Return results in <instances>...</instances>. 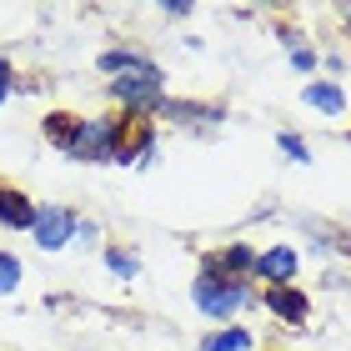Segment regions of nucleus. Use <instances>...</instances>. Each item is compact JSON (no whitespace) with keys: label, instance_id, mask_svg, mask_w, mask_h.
I'll return each mask as SVG.
<instances>
[{"label":"nucleus","instance_id":"nucleus-5","mask_svg":"<svg viewBox=\"0 0 351 351\" xmlns=\"http://www.w3.org/2000/svg\"><path fill=\"white\" fill-rule=\"evenodd\" d=\"M226 116L231 110L221 101H191V95H166V106H161V121L186 125L191 136H216L226 125Z\"/></svg>","mask_w":351,"mask_h":351},{"label":"nucleus","instance_id":"nucleus-3","mask_svg":"<svg viewBox=\"0 0 351 351\" xmlns=\"http://www.w3.org/2000/svg\"><path fill=\"white\" fill-rule=\"evenodd\" d=\"M121 131H125V110L116 116H81V131H75L66 161L75 166H110V156L121 146Z\"/></svg>","mask_w":351,"mask_h":351},{"label":"nucleus","instance_id":"nucleus-21","mask_svg":"<svg viewBox=\"0 0 351 351\" xmlns=\"http://www.w3.org/2000/svg\"><path fill=\"white\" fill-rule=\"evenodd\" d=\"M322 71H331V81H337V75L346 71V56H341V51H326V56H322Z\"/></svg>","mask_w":351,"mask_h":351},{"label":"nucleus","instance_id":"nucleus-20","mask_svg":"<svg viewBox=\"0 0 351 351\" xmlns=\"http://www.w3.org/2000/svg\"><path fill=\"white\" fill-rule=\"evenodd\" d=\"M161 15H166V21H191V15H196V5H191V0H166Z\"/></svg>","mask_w":351,"mask_h":351},{"label":"nucleus","instance_id":"nucleus-17","mask_svg":"<svg viewBox=\"0 0 351 351\" xmlns=\"http://www.w3.org/2000/svg\"><path fill=\"white\" fill-rule=\"evenodd\" d=\"M276 151H281L291 166H311V141L296 136V131H276Z\"/></svg>","mask_w":351,"mask_h":351},{"label":"nucleus","instance_id":"nucleus-15","mask_svg":"<svg viewBox=\"0 0 351 351\" xmlns=\"http://www.w3.org/2000/svg\"><path fill=\"white\" fill-rule=\"evenodd\" d=\"M101 266H106V276H116V281H136L141 276V251L125 246V241H106L101 246Z\"/></svg>","mask_w":351,"mask_h":351},{"label":"nucleus","instance_id":"nucleus-10","mask_svg":"<svg viewBox=\"0 0 351 351\" xmlns=\"http://www.w3.org/2000/svg\"><path fill=\"white\" fill-rule=\"evenodd\" d=\"M301 101H306L316 116H326V121H341V116H346V86L331 81V75L306 81V86H301Z\"/></svg>","mask_w":351,"mask_h":351},{"label":"nucleus","instance_id":"nucleus-7","mask_svg":"<svg viewBox=\"0 0 351 351\" xmlns=\"http://www.w3.org/2000/svg\"><path fill=\"white\" fill-rule=\"evenodd\" d=\"M296 276H301V251L291 241H271L256 251V271H251L256 286H296Z\"/></svg>","mask_w":351,"mask_h":351},{"label":"nucleus","instance_id":"nucleus-4","mask_svg":"<svg viewBox=\"0 0 351 351\" xmlns=\"http://www.w3.org/2000/svg\"><path fill=\"white\" fill-rule=\"evenodd\" d=\"M75 226H81V211L66 201H36V226H30V246L56 256V251L75 246Z\"/></svg>","mask_w":351,"mask_h":351},{"label":"nucleus","instance_id":"nucleus-22","mask_svg":"<svg viewBox=\"0 0 351 351\" xmlns=\"http://www.w3.org/2000/svg\"><path fill=\"white\" fill-rule=\"evenodd\" d=\"M276 40L286 45V51H291V45H301V40H306V36H301V30H296V25H276Z\"/></svg>","mask_w":351,"mask_h":351},{"label":"nucleus","instance_id":"nucleus-12","mask_svg":"<svg viewBox=\"0 0 351 351\" xmlns=\"http://www.w3.org/2000/svg\"><path fill=\"white\" fill-rule=\"evenodd\" d=\"M156 60L141 51V45H110V51L95 56V71L106 75V81H116V75H136V71H151Z\"/></svg>","mask_w":351,"mask_h":351},{"label":"nucleus","instance_id":"nucleus-14","mask_svg":"<svg viewBox=\"0 0 351 351\" xmlns=\"http://www.w3.org/2000/svg\"><path fill=\"white\" fill-rule=\"evenodd\" d=\"M196 351H256V331L231 322V326H211L206 337L196 341Z\"/></svg>","mask_w":351,"mask_h":351},{"label":"nucleus","instance_id":"nucleus-19","mask_svg":"<svg viewBox=\"0 0 351 351\" xmlns=\"http://www.w3.org/2000/svg\"><path fill=\"white\" fill-rule=\"evenodd\" d=\"M75 246L95 251V246H101V226H95V221H86V216H81V226H75Z\"/></svg>","mask_w":351,"mask_h":351},{"label":"nucleus","instance_id":"nucleus-8","mask_svg":"<svg viewBox=\"0 0 351 351\" xmlns=\"http://www.w3.org/2000/svg\"><path fill=\"white\" fill-rule=\"evenodd\" d=\"M110 166H136V171L156 166V121L125 116V131H121V146L110 156Z\"/></svg>","mask_w":351,"mask_h":351},{"label":"nucleus","instance_id":"nucleus-9","mask_svg":"<svg viewBox=\"0 0 351 351\" xmlns=\"http://www.w3.org/2000/svg\"><path fill=\"white\" fill-rule=\"evenodd\" d=\"M30 226H36V196H25L21 186L0 181V231L30 236Z\"/></svg>","mask_w":351,"mask_h":351},{"label":"nucleus","instance_id":"nucleus-11","mask_svg":"<svg viewBox=\"0 0 351 351\" xmlns=\"http://www.w3.org/2000/svg\"><path fill=\"white\" fill-rule=\"evenodd\" d=\"M256 251L261 246H251V241H226V246H216V251H206V266H216V271H226V276H241V281H251V271H256Z\"/></svg>","mask_w":351,"mask_h":351},{"label":"nucleus","instance_id":"nucleus-18","mask_svg":"<svg viewBox=\"0 0 351 351\" xmlns=\"http://www.w3.org/2000/svg\"><path fill=\"white\" fill-rule=\"evenodd\" d=\"M286 60H291V71H296V75H311V81H316V71H322V51H316L311 40L291 45V51H286Z\"/></svg>","mask_w":351,"mask_h":351},{"label":"nucleus","instance_id":"nucleus-23","mask_svg":"<svg viewBox=\"0 0 351 351\" xmlns=\"http://www.w3.org/2000/svg\"><path fill=\"white\" fill-rule=\"evenodd\" d=\"M5 101H10V86H0V106H5Z\"/></svg>","mask_w":351,"mask_h":351},{"label":"nucleus","instance_id":"nucleus-2","mask_svg":"<svg viewBox=\"0 0 351 351\" xmlns=\"http://www.w3.org/2000/svg\"><path fill=\"white\" fill-rule=\"evenodd\" d=\"M106 95H110V106H116V110H125V116L156 121L171 90H166V71L151 66V71H136V75H116V81H106Z\"/></svg>","mask_w":351,"mask_h":351},{"label":"nucleus","instance_id":"nucleus-1","mask_svg":"<svg viewBox=\"0 0 351 351\" xmlns=\"http://www.w3.org/2000/svg\"><path fill=\"white\" fill-rule=\"evenodd\" d=\"M191 306H196L206 322L231 326L246 306H256V281L226 276V271H216V266H206V261H201V266H196V276H191Z\"/></svg>","mask_w":351,"mask_h":351},{"label":"nucleus","instance_id":"nucleus-16","mask_svg":"<svg viewBox=\"0 0 351 351\" xmlns=\"http://www.w3.org/2000/svg\"><path fill=\"white\" fill-rule=\"evenodd\" d=\"M21 286H25V261L0 246V296H15Z\"/></svg>","mask_w":351,"mask_h":351},{"label":"nucleus","instance_id":"nucleus-6","mask_svg":"<svg viewBox=\"0 0 351 351\" xmlns=\"http://www.w3.org/2000/svg\"><path fill=\"white\" fill-rule=\"evenodd\" d=\"M256 306L266 316H276L281 326H306L316 301H311L306 286H256Z\"/></svg>","mask_w":351,"mask_h":351},{"label":"nucleus","instance_id":"nucleus-13","mask_svg":"<svg viewBox=\"0 0 351 351\" xmlns=\"http://www.w3.org/2000/svg\"><path fill=\"white\" fill-rule=\"evenodd\" d=\"M75 131H81V110H60V106H56V110H45V116H40V141H45L51 151H60V156L71 151Z\"/></svg>","mask_w":351,"mask_h":351}]
</instances>
